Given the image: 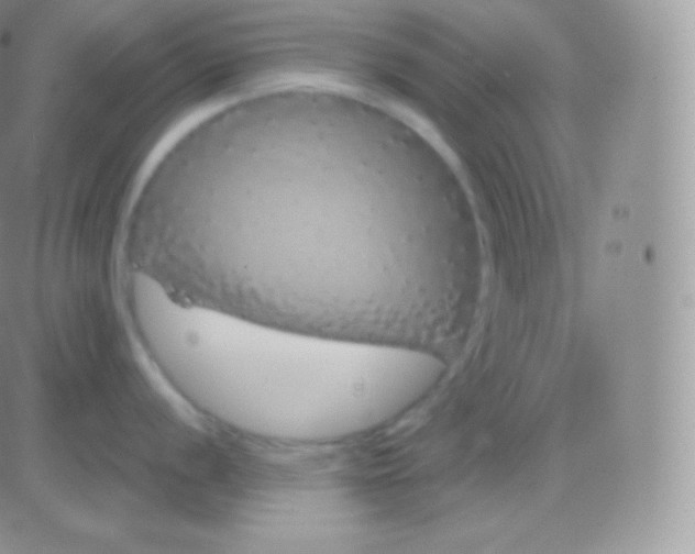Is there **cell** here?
I'll return each instance as SVG.
<instances>
[{"instance_id":"cell-2","label":"cell","mask_w":695,"mask_h":554,"mask_svg":"<svg viewBox=\"0 0 695 554\" xmlns=\"http://www.w3.org/2000/svg\"><path fill=\"white\" fill-rule=\"evenodd\" d=\"M155 362L188 400L253 435L286 443L352 437L404 414L440 380L430 350L299 332L179 303L130 282Z\"/></svg>"},{"instance_id":"cell-1","label":"cell","mask_w":695,"mask_h":554,"mask_svg":"<svg viewBox=\"0 0 695 554\" xmlns=\"http://www.w3.org/2000/svg\"><path fill=\"white\" fill-rule=\"evenodd\" d=\"M252 145L208 151L189 170L169 296L294 331L405 340L427 282L395 169L308 158L279 138Z\"/></svg>"}]
</instances>
